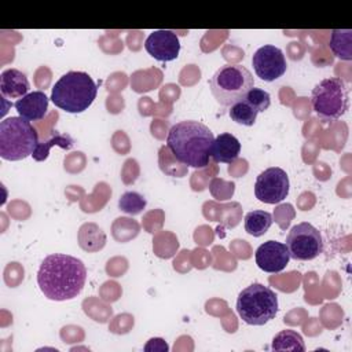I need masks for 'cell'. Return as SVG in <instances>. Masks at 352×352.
<instances>
[{
	"label": "cell",
	"instance_id": "cell-1",
	"mask_svg": "<svg viewBox=\"0 0 352 352\" xmlns=\"http://www.w3.org/2000/svg\"><path fill=\"white\" fill-rule=\"evenodd\" d=\"M87 279L84 263L73 256L54 253L47 256L37 271V283L41 293L54 301H66L77 297Z\"/></svg>",
	"mask_w": 352,
	"mask_h": 352
},
{
	"label": "cell",
	"instance_id": "cell-2",
	"mask_svg": "<svg viewBox=\"0 0 352 352\" xmlns=\"http://www.w3.org/2000/svg\"><path fill=\"white\" fill-rule=\"evenodd\" d=\"M213 140V132L205 124L186 120L176 122L169 129L166 147L179 162L191 168H205L209 164Z\"/></svg>",
	"mask_w": 352,
	"mask_h": 352
},
{
	"label": "cell",
	"instance_id": "cell-3",
	"mask_svg": "<svg viewBox=\"0 0 352 352\" xmlns=\"http://www.w3.org/2000/svg\"><path fill=\"white\" fill-rule=\"evenodd\" d=\"M98 87L85 72H67L52 87V103L67 113H82L95 100Z\"/></svg>",
	"mask_w": 352,
	"mask_h": 352
},
{
	"label": "cell",
	"instance_id": "cell-4",
	"mask_svg": "<svg viewBox=\"0 0 352 352\" xmlns=\"http://www.w3.org/2000/svg\"><path fill=\"white\" fill-rule=\"evenodd\" d=\"M38 144V133L30 121L22 117H8L0 122V157L19 161L33 154Z\"/></svg>",
	"mask_w": 352,
	"mask_h": 352
},
{
	"label": "cell",
	"instance_id": "cell-5",
	"mask_svg": "<svg viewBox=\"0 0 352 352\" xmlns=\"http://www.w3.org/2000/svg\"><path fill=\"white\" fill-rule=\"evenodd\" d=\"M253 87V76L242 65H223L210 78L212 95L224 107L243 100Z\"/></svg>",
	"mask_w": 352,
	"mask_h": 352
},
{
	"label": "cell",
	"instance_id": "cell-6",
	"mask_svg": "<svg viewBox=\"0 0 352 352\" xmlns=\"http://www.w3.org/2000/svg\"><path fill=\"white\" fill-rule=\"evenodd\" d=\"M236 312L241 319L252 326H263L278 312V296L261 283L245 287L236 298Z\"/></svg>",
	"mask_w": 352,
	"mask_h": 352
},
{
	"label": "cell",
	"instance_id": "cell-7",
	"mask_svg": "<svg viewBox=\"0 0 352 352\" xmlns=\"http://www.w3.org/2000/svg\"><path fill=\"white\" fill-rule=\"evenodd\" d=\"M311 106L323 121H336L342 117L349 106L348 88L344 80L329 77L319 81L312 89Z\"/></svg>",
	"mask_w": 352,
	"mask_h": 352
},
{
	"label": "cell",
	"instance_id": "cell-8",
	"mask_svg": "<svg viewBox=\"0 0 352 352\" xmlns=\"http://www.w3.org/2000/svg\"><path fill=\"white\" fill-rule=\"evenodd\" d=\"M285 245L290 253V258L298 261L314 260L323 250V239L319 230L307 221L290 228Z\"/></svg>",
	"mask_w": 352,
	"mask_h": 352
},
{
	"label": "cell",
	"instance_id": "cell-9",
	"mask_svg": "<svg viewBox=\"0 0 352 352\" xmlns=\"http://www.w3.org/2000/svg\"><path fill=\"white\" fill-rule=\"evenodd\" d=\"M289 194L287 173L278 166L263 170L254 183V195L264 204H278Z\"/></svg>",
	"mask_w": 352,
	"mask_h": 352
},
{
	"label": "cell",
	"instance_id": "cell-10",
	"mask_svg": "<svg viewBox=\"0 0 352 352\" xmlns=\"http://www.w3.org/2000/svg\"><path fill=\"white\" fill-rule=\"evenodd\" d=\"M253 69L263 81H275L282 77L287 69L286 58L280 48L267 44L260 47L252 58Z\"/></svg>",
	"mask_w": 352,
	"mask_h": 352
},
{
	"label": "cell",
	"instance_id": "cell-11",
	"mask_svg": "<svg viewBox=\"0 0 352 352\" xmlns=\"http://www.w3.org/2000/svg\"><path fill=\"white\" fill-rule=\"evenodd\" d=\"M144 48L157 60L168 62L179 56L180 41L173 30H154L144 41Z\"/></svg>",
	"mask_w": 352,
	"mask_h": 352
},
{
	"label": "cell",
	"instance_id": "cell-12",
	"mask_svg": "<svg viewBox=\"0 0 352 352\" xmlns=\"http://www.w3.org/2000/svg\"><path fill=\"white\" fill-rule=\"evenodd\" d=\"M254 260L257 267L264 272L278 274L286 268L290 260V253L285 243L278 241H267L257 248Z\"/></svg>",
	"mask_w": 352,
	"mask_h": 352
},
{
	"label": "cell",
	"instance_id": "cell-13",
	"mask_svg": "<svg viewBox=\"0 0 352 352\" xmlns=\"http://www.w3.org/2000/svg\"><path fill=\"white\" fill-rule=\"evenodd\" d=\"M19 117L28 121L41 120L48 110V98L43 91H33L14 103Z\"/></svg>",
	"mask_w": 352,
	"mask_h": 352
},
{
	"label": "cell",
	"instance_id": "cell-14",
	"mask_svg": "<svg viewBox=\"0 0 352 352\" xmlns=\"http://www.w3.org/2000/svg\"><path fill=\"white\" fill-rule=\"evenodd\" d=\"M29 80L25 73L18 69H6L0 74V92L3 98L21 99L29 94Z\"/></svg>",
	"mask_w": 352,
	"mask_h": 352
},
{
	"label": "cell",
	"instance_id": "cell-15",
	"mask_svg": "<svg viewBox=\"0 0 352 352\" xmlns=\"http://www.w3.org/2000/svg\"><path fill=\"white\" fill-rule=\"evenodd\" d=\"M239 153H241L239 140L228 132H224L216 136L209 150V155L212 157V160L214 162H223V164L234 162L238 158Z\"/></svg>",
	"mask_w": 352,
	"mask_h": 352
},
{
	"label": "cell",
	"instance_id": "cell-16",
	"mask_svg": "<svg viewBox=\"0 0 352 352\" xmlns=\"http://www.w3.org/2000/svg\"><path fill=\"white\" fill-rule=\"evenodd\" d=\"M330 50L333 54L342 59H352V30L351 29H334L330 36Z\"/></svg>",
	"mask_w": 352,
	"mask_h": 352
},
{
	"label": "cell",
	"instance_id": "cell-17",
	"mask_svg": "<svg viewBox=\"0 0 352 352\" xmlns=\"http://www.w3.org/2000/svg\"><path fill=\"white\" fill-rule=\"evenodd\" d=\"M272 226V214L267 210H252L245 216V231L253 236L264 235Z\"/></svg>",
	"mask_w": 352,
	"mask_h": 352
},
{
	"label": "cell",
	"instance_id": "cell-18",
	"mask_svg": "<svg viewBox=\"0 0 352 352\" xmlns=\"http://www.w3.org/2000/svg\"><path fill=\"white\" fill-rule=\"evenodd\" d=\"M271 348L274 351H305V344L302 337L290 329L279 331L274 340Z\"/></svg>",
	"mask_w": 352,
	"mask_h": 352
},
{
	"label": "cell",
	"instance_id": "cell-19",
	"mask_svg": "<svg viewBox=\"0 0 352 352\" xmlns=\"http://www.w3.org/2000/svg\"><path fill=\"white\" fill-rule=\"evenodd\" d=\"M74 144V140L72 139L70 135L67 133H55L51 139H48L47 142H38L36 150L33 151L32 157L34 161H44L47 160L48 154H50V148L54 146H59L60 148L65 150H70Z\"/></svg>",
	"mask_w": 352,
	"mask_h": 352
},
{
	"label": "cell",
	"instance_id": "cell-20",
	"mask_svg": "<svg viewBox=\"0 0 352 352\" xmlns=\"http://www.w3.org/2000/svg\"><path fill=\"white\" fill-rule=\"evenodd\" d=\"M258 111L249 104L245 99L232 104L230 107V117L234 122L245 125V126H252L256 122Z\"/></svg>",
	"mask_w": 352,
	"mask_h": 352
},
{
	"label": "cell",
	"instance_id": "cell-21",
	"mask_svg": "<svg viewBox=\"0 0 352 352\" xmlns=\"http://www.w3.org/2000/svg\"><path fill=\"white\" fill-rule=\"evenodd\" d=\"M146 198L136 191H126L121 195L118 206L122 212L128 214H138L146 208Z\"/></svg>",
	"mask_w": 352,
	"mask_h": 352
},
{
	"label": "cell",
	"instance_id": "cell-22",
	"mask_svg": "<svg viewBox=\"0 0 352 352\" xmlns=\"http://www.w3.org/2000/svg\"><path fill=\"white\" fill-rule=\"evenodd\" d=\"M245 100L249 104H252L260 113V111H265L270 107V104H271V95L267 91L261 89V88H254L253 87L248 92V95L245 96Z\"/></svg>",
	"mask_w": 352,
	"mask_h": 352
},
{
	"label": "cell",
	"instance_id": "cell-23",
	"mask_svg": "<svg viewBox=\"0 0 352 352\" xmlns=\"http://www.w3.org/2000/svg\"><path fill=\"white\" fill-rule=\"evenodd\" d=\"M151 349L168 351V345L165 344V341L162 338H151L148 341V344L144 346V351H151Z\"/></svg>",
	"mask_w": 352,
	"mask_h": 352
}]
</instances>
